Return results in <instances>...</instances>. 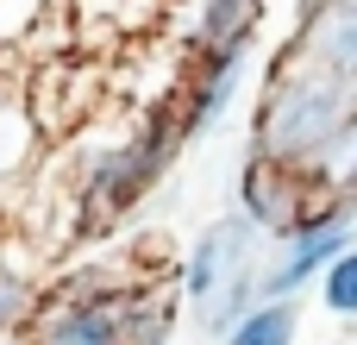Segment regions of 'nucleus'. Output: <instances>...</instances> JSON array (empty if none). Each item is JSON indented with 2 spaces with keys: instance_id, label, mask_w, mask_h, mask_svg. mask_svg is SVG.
<instances>
[{
  "instance_id": "obj_1",
  "label": "nucleus",
  "mask_w": 357,
  "mask_h": 345,
  "mask_svg": "<svg viewBox=\"0 0 357 345\" xmlns=\"http://www.w3.org/2000/svg\"><path fill=\"white\" fill-rule=\"evenodd\" d=\"M357 138V88L320 63H282L264 113H257V157L282 170H333Z\"/></svg>"
},
{
  "instance_id": "obj_2",
  "label": "nucleus",
  "mask_w": 357,
  "mask_h": 345,
  "mask_svg": "<svg viewBox=\"0 0 357 345\" xmlns=\"http://www.w3.org/2000/svg\"><path fill=\"white\" fill-rule=\"evenodd\" d=\"M176 145H182V119H176L169 107H157L126 145L100 151L94 170H88V189H82V220H88V226L126 220V214L163 182V170L176 163Z\"/></svg>"
},
{
  "instance_id": "obj_3",
  "label": "nucleus",
  "mask_w": 357,
  "mask_h": 345,
  "mask_svg": "<svg viewBox=\"0 0 357 345\" xmlns=\"http://www.w3.org/2000/svg\"><path fill=\"white\" fill-rule=\"evenodd\" d=\"M251 239H257V220H251V214L213 220V226L201 233V245L188 251V264H182V295L207 308L226 283H238V277L251 270Z\"/></svg>"
},
{
  "instance_id": "obj_4",
  "label": "nucleus",
  "mask_w": 357,
  "mask_h": 345,
  "mask_svg": "<svg viewBox=\"0 0 357 345\" xmlns=\"http://www.w3.org/2000/svg\"><path fill=\"white\" fill-rule=\"evenodd\" d=\"M31 345H119V295H75V283L56 289L31 321Z\"/></svg>"
},
{
  "instance_id": "obj_5",
  "label": "nucleus",
  "mask_w": 357,
  "mask_h": 345,
  "mask_svg": "<svg viewBox=\"0 0 357 345\" xmlns=\"http://www.w3.org/2000/svg\"><path fill=\"white\" fill-rule=\"evenodd\" d=\"M245 57H251V38L245 44H220V50H201L195 63V82H188V101H182V138H201L220 126V113L232 107L238 82H245Z\"/></svg>"
},
{
  "instance_id": "obj_6",
  "label": "nucleus",
  "mask_w": 357,
  "mask_h": 345,
  "mask_svg": "<svg viewBox=\"0 0 357 345\" xmlns=\"http://www.w3.org/2000/svg\"><path fill=\"white\" fill-rule=\"evenodd\" d=\"M345 245H351V214H339V220H326V226H314V233L282 239L276 270H264V295H295V289H307Z\"/></svg>"
},
{
  "instance_id": "obj_7",
  "label": "nucleus",
  "mask_w": 357,
  "mask_h": 345,
  "mask_svg": "<svg viewBox=\"0 0 357 345\" xmlns=\"http://www.w3.org/2000/svg\"><path fill=\"white\" fill-rule=\"evenodd\" d=\"M238 195H245V214H251L257 226H270V233H282L289 214L307 207V201H301V170H282V163H270V157H251V163H245Z\"/></svg>"
},
{
  "instance_id": "obj_8",
  "label": "nucleus",
  "mask_w": 357,
  "mask_h": 345,
  "mask_svg": "<svg viewBox=\"0 0 357 345\" xmlns=\"http://www.w3.org/2000/svg\"><path fill=\"white\" fill-rule=\"evenodd\" d=\"M301 38L314 44V63H320V69H333L339 82L357 88V0H326L320 19H314Z\"/></svg>"
},
{
  "instance_id": "obj_9",
  "label": "nucleus",
  "mask_w": 357,
  "mask_h": 345,
  "mask_svg": "<svg viewBox=\"0 0 357 345\" xmlns=\"http://www.w3.org/2000/svg\"><path fill=\"white\" fill-rule=\"evenodd\" d=\"M257 13H264V0H201L195 6V50L257 38Z\"/></svg>"
},
{
  "instance_id": "obj_10",
  "label": "nucleus",
  "mask_w": 357,
  "mask_h": 345,
  "mask_svg": "<svg viewBox=\"0 0 357 345\" xmlns=\"http://www.w3.org/2000/svg\"><path fill=\"white\" fill-rule=\"evenodd\" d=\"M169 333H176V295L144 289L119 295V345H169Z\"/></svg>"
},
{
  "instance_id": "obj_11",
  "label": "nucleus",
  "mask_w": 357,
  "mask_h": 345,
  "mask_svg": "<svg viewBox=\"0 0 357 345\" xmlns=\"http://www.w3.org/2000/svg\"><path fill=\"white\" fill-rule=\"evenodd\" d=\"M226 345H295V302L289 295L251 302V314L226 333Z\"/></svg>"
},
{
  "instance_id": "obj_12",
  "label": "nucleus",
  "mask_w": 357,
  "mask_h": 345,
  "mask_svg": "<svg viewBox=\"0 0 357 345\" xmlns=\"http://www.w3.org/2000/svg\"><path fill=\"white\" fill-rule=\"evenodd\" d=\"M320 302H326V314L357 321V245H345V251L320 270Z\"/></svg>"
},
{
  "instance_id": "obj_13",
  "label": "nucleus",
  "mask_w": 357,
  "mask_h": 345,
  "mask_svg": "<svg viewBox=\"0 0 357 345\" xmlns=\"http://www.w3.org/2000/svg\"><path fill=\"white\" fill-rule=\"evenodd\" d=\"M25 302H31V295H25V277H19V270H6V264H0V333H6V327H19V321H25Z\"/></svg>"
}]
</instances>
